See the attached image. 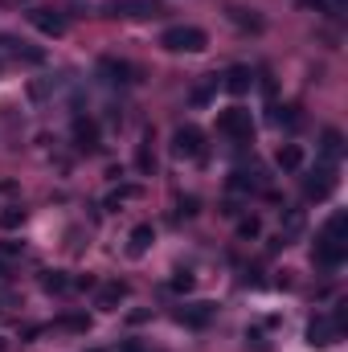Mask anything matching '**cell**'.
I'll use <instances>...</instances> for the list:
<instances>
[{
	"label": "cell",
	"instance_id": "obj_1",
	"mask_svg": "<svg viewBox=\"0 0 348 352\" xmlns=\"http://www.w3.org/2000/svg\"><path fill=\"white\" fill-rule=\"evenodd\" d=\"M345 230H348V217H345V209H336L328 221H324V230L316 234V263L320 266H340L348 258V238H345Z\"/></svg>",
	"mask_w": 348,
	"mask_h": 352
},
{
	"label": "cell",
	"instance_id": "obj_2",
	"mask_svg": "<svg viewBox=\"0 0 348 352\" xmlns=\"http://www.w3.org/2000/svg\"><path fill=\"white\" fill-rule=\"evenodd\" d=\"M160 45H164L168 54H201V50L209 45V37H205V29H197V25H173V29L160 33Z\"/></svg>",
	"mask_w": 348,
	"mask_h": 352
},
{
	"label": "cell",
	"instance_id": "obj_3",
	"mask_svg": "<svg viewBox=\"0 0 348 352\" xmlns=\"http://www.w3.org/2000/svg\"><path fill=\"white\" fill-rule=\"evenodd\" d=\"M217 131L230 135L234 144H250V140H254V115H250L246 107H226V111L217 115Z\"/></svg>",
	"mask_w": 348,
	"mask_h": 352
},
{
	"label": "cell",
	"instance_id": "obj_4",
	"mask_svg": "<svg viewBox=\"0 0 348 352\" xmlns=\"http://www.w3.org/2000/svg\"><path fill=\"white\" fill-rule=\"evenodd\" d=\"M98 12L102 16H119V21H144V16H160L164 4L160 0H102Z\"/></svg>",
	"mask_w": 348,
	"mask_h": 352
},
{
	"label": "cell",
	"instance_id": "obj_5",
	"mask_svg": "<svg viewBox=\"0 0 348 352\" xmlns=\"http://www.w3.org/2000/svg\"><path fill=\"white\" fill-rule=\"evenodd\" d=\"M173 152L180 160H205V135H201V127H193V123L176 127L173 131Z\"/></svg>",
	"mask_w": 348,
	"mask_h": 352
},
{
	"label": "cell",
	"instance_id": "obj_6",
	"mask_svg": "<svg viewBox=\"0 0 348 352\" xmlns=\"http://www.w3.org/2000/svg\"><path fill=\"white\" fill-rule=\"evenodd\" d=\"M98 74L111 87H131L135 82V66L131 62H119V58H98Z\"/></svg>",
	"mask_w": 348,
	"mask_h": 352
},
{
	"label": "cell",
	"instance_id": "obj_7",
	"mask_svg": "<svg viewBox=\"0 0 348 352\" xmlns=\"http://www.w3.org/2000/svg\"><path fill=\"white\" fill-rule=\"evenodd\" d=\"M213 316H217V303H209V299H197V303H188V307L176 311V320H180L184 328H209Z\"/></svg>",
	"mask_w": 348,
	"mask_h": 352
},
{
	"label": "cell",
	"instance_id": "obj_8",
	"mask_svg": "<svg viewBox=\"0 0 348 352\" xmlns=\"http://www.w3.org/2000/svg\"><path fill=\"white\" fill-rule=\"evenodd\" d=\"M303 188H307V197H312V201H328V197L336 192V168H332V164L316 168V173L307 176V184H303Z\"/></svg>",
	"mask_w": 348,
	"mask_h": 352
},
{
	"label": "cell",
	"instance_id": "obj_9",
	"mask_svg": "<svg viewBox=\"0 0 348 352\" xmlns=\"http://www.w3.org/2000/svg\"><path fill=\"white\" fill-rule=\"evenodd\" d=\"M29 21H33L45 37H62V33H66V16H62V12H54V8H33V12H29Z\"/></svg>",
	"mask_w": 348,
	"mask_h": 352
},
{
	"label": "cell",
	"instance_id": "obj_10",
	"mask_svg": "<svg viewBox=\"0 0 348 352\" xmlns=\"http://www.w3.org/2000/svg\"><path fill=\"white\" fill-rule=\"evenodd\" d=\"M340 336H345V332L336 328V320H324V316H320V320L307 324V340H312V344H332V340H340Z\"/></svg>",
	"mask_w": 348,
	"mask_h": 352
},
{
	"label": "cell",
	"instance_id": "obj_11",
	"mask_svg": "<svg viewBox=\"0 0 348 352\" xmlns=\"http://www.w3.org/2000/svg\"><path fill=\"white\" fill-rule=\"evenodd\" d=\"M221 87L230 90V94H246V90L254 87V70L250 66H230L226 78H221Z\"/></svg>",
	"mask_w": 348,
	"mask_h": 352
},
{
	"label": "cell",
	"instance_id": "obj_12",
	"mask_svg": "<svg viewBox=\"0 0 348 352\" xmlns=\"http://www.w3.org/2000/svg\"><path fill=\"white\" fill-rule=\"evenodd\" d=\"M74 144L83 148V152H98V123L94 119H74Z\"/></svg>",
	"mask_w": 348,
	"mask_h": 352
},
{
	"label": "cell",
	"instance_id": "obj_13",
	"mask_svg": "<svg viewBox=\"0 0 348 352\" xmlns=\"http://www.w3.org/2000/svg\"><path fill=\"white\" fill-rule=\"evenodd\" d=\"M152 242H156V230H152V226H135V230H131V238H127V254H131V258H140V254H148V250H152Z\"/></svg>",
	"mask_w": 348,
	"mask_h": 352
},
{
	"label": "cell",
	"instance_id": "obj_14",
	"mask_svg": "<svg viewBox=\"0 0 348 352\" xmlns=\"http://www.w3.org/2000/svg\"><path fill=\"white\" fill-rule=\"evenodd\" d=\"M274 164H279L283 173H299V168H303V148H299V144H283V148L274 152Z\"/></svg>",
	"mask_w": 348,
	"mask_h": 352
},
{
	"label": "cell",
	"instance_id": "obj_15",
	"mask_svg": "<svg viewBox=\"0 0 348 352\" xmlns=\"http://www.w3.org/2000/svg\"><path fill=\"white\" fill-rule=\"evenodd\" d=\"M127 291H131L127 283H107V287L98 291V307H102V311H115V307L127 299Z\"/></svg>",
	"mask_w": 348,
	"mask_h": 352
},
{
	"label": "cell",
	"instance_id": "obj_16",
	"mask_svg": "<svg viewBox=\"0 0 348 352\" xmlns=\"http://www.w3.org/2000/svg\"><path fill=\"white\" fill-rule=\"evenodd\" d=\"M320 152H324L328 160H340V156H345V135H340L336 127H328V131L320 135Z\"/></svg>",
	"mask_w": 348,
	"mask_h": 352
},
{
	"label": "cell",
	"instance_id": "obj_17",
	"mask_svg": "<svg viewBox=\"0 0 348 352\" xmlns=\"http://www.w3.org/2000/svg\"><path fill=\"white\" fill-rule=\"evenodd\" d=\"M41 287H45L50 295H62V291H70V278H66L62 270H45V274H41Z\"/></svg>",
	"mask_w": 348,
	"mask_h": 352
},
{
	"label": "cell",
	"instance_id": "obj_18",
	"mask_svg": "<svg viewBox=\"0 0 348 352\" xmlns=\"http://www.w3.org/2000/svg\"><path fill=\"white\" fill-rule=\"evenodd\" d=\"M230 188H234V192H250V188H259V180H254V173H242V168H238V173L230 176Z\"/></svg>",
	"mask_w": 348,
	"mask_h": 352
},
{
	"label": "cell",
	"instance_id": "obj_19",
	"mask_svg": "<svg viewBox=\"0 0 348 352\" xmlns=\"http://www.w3.org/2000/svg\"><path fill=\"white\" fill-rule=\"evenodd\" d=\"M193 283H197V278H193L188 270H176L173 278H168V287H173L176 295H188V291H193Z\"/></svg>",
	"mask_w": 348,
	"mask_h": 352
},
{
	"label": "cell",
	"instance_id": "obj_20",
	"mask_svg": "<svg viewBox=\"0 0 348 352\" xmlns=\"http://www.w3.org/2000/svg\"><path fill=\"white\" fill-rule=\"evenodd\" d=\"M131 197H140V184H123V188H115V192L107 197V209L119 205V201H131Z\"/></svg>",
	"mask_w": 348,
	"mask_h": 352
},
{
	"label": "cell",
	"instance_id": "obj_21",
	"mask_svg": "<svg viewBox=\"0 0 348 352\" xmlns=\"http://www.w3.org/2000/svg\"><path fill=\"white\" fill-rule=\"evenodd\" d=\"M238 234H242V238H259L262 221H259V217H242V221H238Z\"/></svg>",
	"mask_w": 348,
	"mask_h": 352
},
{
	"label": "cell",
	"instance_id": "obj_22",
	"mask_svg": "<svg viewBox=\"0 0 348 352\" xmlns=\"http://www.w3.org/2000/svg\"><path fill=\"white\" fill-rule=\"evenodd\" d=\"M21 221H25V209H4V213H0V226H4V230H17Z\"/></svg>",
	"mask_w": 348,
	"mask_h": 352
},
{
	"label": "cell",
	"instance_id": "obj_23",
	"mask_svg": "<svg viewBox=\"0 0 348 352\" xmlns=\"http://www.w3.org/2000/svg\"><path fill=\"white\" fill-rule=\"evenodd\" d=\"M156 168V160H152V148H148V135H144V144H140V173H152Z\"/></svg>",
	"mask_w": 348,
	"mask_h": 352
},
{
	"label": "cell",
	"instance_id": "obj_24",
	"mask_svg": "<svg viewBox=\"0 0 348 352\" xmlns=\"http://www.w3.org/2000/svg\"><path fill=\"white\" fill-rule=\"evenodd\" d=\"M58 324H62V328H70V332H87V328H90L87 316H66V320H58Z\"/></svg>",
	"mask_w": 348,
	"mask_h": 352
},
{
	"label": "cell",
	"instance_id": "obj_25",
	"mask_svg": "<svg viewBox=\"0 0 348 352\" xmlns=\"http://www.w3.org/2000/svg\"><path fill=\"white\" fill-rule=\"evenodd\" d=\"M274 119H279V123H287V127H299V107H283Z\"/></svg>",
	"mask_w": 348,
	"mask_h": 352
},
{
	"label": "cell",
	"instance_id": "obj_26",
	"mask_svg": "<svg viewBox=\"0 0 348 352\" xmlns=\"http://www.w3.org/2000/svg\"><path fill=\"white\" fill-rule=\"evenodd\" d=\"M299 226H303V209H291L287 213V234H299Z\"/></svg>",
	"mask_w": 348,
	"mask_h": 352
},
{
	"label": "cell",
	"instance_id": "obj_27",
	"mask_svg": "<svg viewBox=\"0 0 348 352\" xmlns=\"http://www.w3.org/2000/svg\"><path fill=\"white\" fill-rule=\"evenodd\" d=\"M0 254H4V258H21L25 246H21V242H0Z\"/></svg>",
	"mask_w": 348,
	"mask_h": 352
},
{
	"label": "cell",
	"instance_id": "obj_28",
	"mask_svg": "<svg viewBox=\"0 0 348 352\" xmlns=\"http://www.w3.org/2000/svg\"><path fill=\"white\" fill-rule=\"evenodd\" d=\"M197 205H201L197 197H180V213H184V217H193V213H197Z\"/></svg>",
	"mask_w": 348,
	"mask_h": 352
},
{
	"label": "cell",
	"instance_id": "obj_29",
	"mask_svg": "<svg viewBox=\"0 0 348 352\" xmlns=\"http://www.w3.org/2000/svg\"><path fill=\"white\" fill-rule=\"evenodd\" d=\"M8 270H12V258H4V254H0V278H8Z\"/></svg>",
	"mask_w": 348,
	"mask_h": 352
},
{
	"label": "cell",
	"instance_id": "obj_30",
	"mask_svg": "<svg viewBox=\"0 0 348 352\" xmlns=\"http://www.w3.org/2000/svg\"><path fill=\"white\" fill-rule=\"evenodd\" d=\"M123 352H144V344H135V340H127V344H123Z\"/></svg>",
	"mask_w": 348,
	"mask_h": 352
},
{
	"label": "cell",
	"instance_id": "obj_31",
	"mask_svg": "<svg viewBox=\"0 0 348 352\" xmlns=\"http://www.w3.org/2000/svg\"><path fill=\"white\" fill-rule=\"evenodd\" d=\"M0 352H4V340H0Z\"/></svg>",
	"mask_w": 348,
	"mask_h": 352
},
{
	"label": "cell",
	"instance_id": "obj_32",
	"mask_svg": "<svg viewBox=\"0 0 348 352\" xmlns=\"http://www.w3.org/2000/svg\"><path fill=\"white\" fill-rule=\"evenodd\" d=\"M90 352H98V349H90Z\"/></svg>",
	"mask_w": 348,
	"mask_h": 352
}]
</instances>
